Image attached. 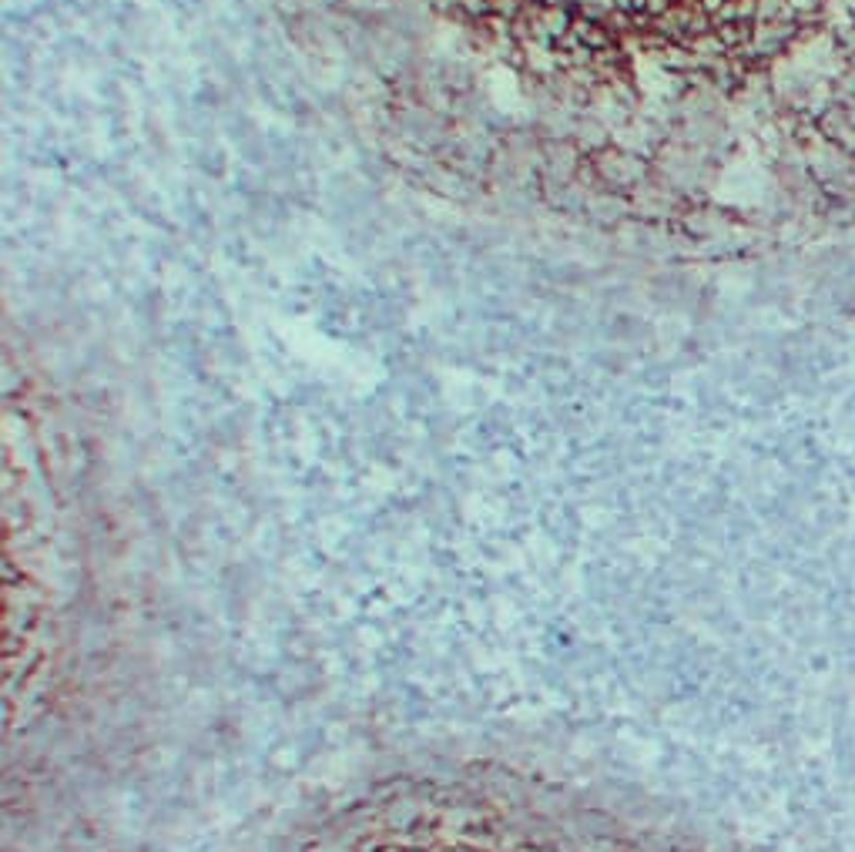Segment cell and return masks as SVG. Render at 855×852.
<instances>
[{
    "label": "cell",
    "instance_id": "6da1fadb",
    "mask_svg": "<svg viewBox=\"0 0 855 852\" xmlns=\"http://www.w3.org/2000/svg\"><path fill=\"white\" fill-rule=\"evenodd\" d=\"M788 4H792L798 21H818V18H825L828 0H788Z\"/></svg>",
    "mask_w": 855,
    "mask_h": 852
}]
</instances>
